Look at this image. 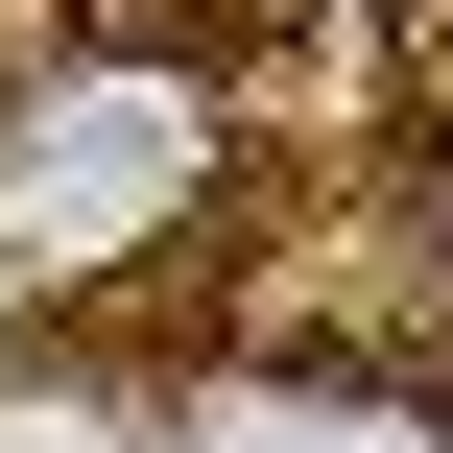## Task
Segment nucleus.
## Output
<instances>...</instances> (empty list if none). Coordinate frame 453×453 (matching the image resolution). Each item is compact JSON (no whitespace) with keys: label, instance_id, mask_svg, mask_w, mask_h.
I'll list each match as a JSON object with an SVG mask.
<instances>
[{"label":"nucleus","instance_id":"nucleus-1","mask_svg":"<svg viewBox=\"0 0 453 453\" xmlns=\"http://www.w3.org/2000/svg\"><path fill=\"white\" fill-rule=\"evenodd\" d=\"M191 215H215V72H143V48H96V72H48V96L0 119V263H24V287L167 263Z\"/></svg>","mask_w":453,"mask_h":453}]
</instances>
